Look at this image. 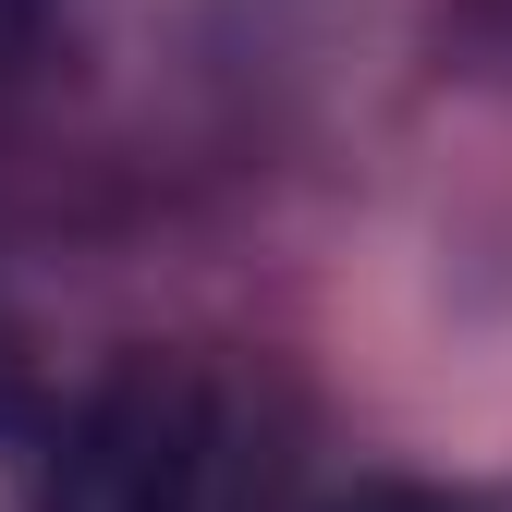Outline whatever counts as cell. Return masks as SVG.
I'll use <instances>...</instances> for the list:
<instances>
[{
  "mask_svg": "<svg viewBox=\"0 0 512 512\" xmlns=\"http://www.w3.org/2000/svg\"><path fill=\"white\" fill-rule=\"evenodd\" d=\"M208 464H220L208 378L171 354H122L61 415L37 464V512H208Z\"/></svg>",
  "mask_w": 512,
  "mask_h": 512,
  "instance_id": "cell-1",
  "label": "cell"
},
{
  "mask_svg": "<svg viewBox=\"0 0 512 512\" xmlns=\"http://www.w3.org/2000/svg\"><path fill=\"white\" fill-rule=\"evenodd\" d=\"M37 25H49V0H0V86L37 61Z\"/></svg>",
  "mask_w": 512,
  "mask_h": 512,
  "instance_id": "cell-2",
  "label": "cell"
},
{
  "mask_svg": "<svg viewBox=\"0 0 512 512\" xmlns=\"http://www.w3.org/2000/svg\"><path fill=\"white\" fill-rule=\"evenodd\" d=\"M330 512H452L439 488H403V476H378V488H342Z\"/></svg>",
  "mask_w": 512,
  "mask_h": 512,
  "instance_id": "cell-3",
  "label": "cell"
}]
</instances>
